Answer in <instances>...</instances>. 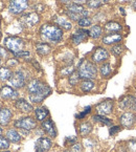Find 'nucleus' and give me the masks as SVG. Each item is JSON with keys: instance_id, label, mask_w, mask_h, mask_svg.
<instances>
[{"instance_id": "nucleus-1", "label": "nucleus", "mask_w": 136, "mask_h": 152, "mask_svg": "<svg viewBox=\"0 0 136 152\" xmlns=\"http://www.w3.org/2000/svg\"><path fill=\"white\" fill-rule=\"evenodd\" d=\"M63 29L59 25L45 23L40 27V36L49 43H59L63 39Z\"/></svg>"}, {"instance_id": "nucleus-2", "label": "nucleus", "mask_w": 136, "mask_h": 152, "mask_svg": "<svg viewBox=\"0 0 136 152\" xmlns=\"http://www.w3.org/2000/svg\"><path fill=\"white\" fill-rule=\"evenodd\" d=\"M78 74L83 80H93L97 76V67L95 63L88 60H82L79 64Z\"/></svg>"}, {"instance_id": "nucleus-3", "label": "nucleus", "mask_w": 136, "mask_h": 152, "mask_svg": "<svg viewBox=\"0 0 136 152\" xmlns=\"http://www.w3.org/2000/svg\"><path fill=\"white\" fill-rule=\"evenodd\" d=\"M66 15H67V17L71 19L72 21H76V22H78L81 18L88 17L89 12L85 9L83 5L76 4V3H71V4L67 5Z\"/></svg>"}, {"instance_id": "nucleus-4", "label": "nucleus", "mask_w": 136, "mask_h": 152, "mask_svg": "<svg viewBox=\"0 0 136 152\" xmlns=\"http://www.w3.org/2000/svg\"><path fill=\"white\" fill-rule=\"evenodd\" d=\"M3 42H4L5 47H7L11 53H13V54L21 52L25 45L23 39H21L20 37H16V36L7 37Z\"/></svg>"}, {"instance_id": "nucleus-5", "label": "nucleus", "mask_w": 136, "mask_h": 152, "mask_svg": "<svg viewBox=\"0 0 136 152\" xmlns=\"http://www.w3.org/2000/svg\"><path fill=\"white\" fill-rule=\"evenodd\" d=\"M28 7V0H9V12L13 15L22 14Z\"/></svg>"}, {"instance_id": "nucleus-6", "label": "nucleus", "mask_w": 136, "mask_h": 152, "mask_svg": "<svg viewBox=\"0 0 136 152\" xmlns=\"http://www.w3.org/2000/svg\"><path fill=\"white\" fill-rule=\"evenodd\" d=\"M14 125L17 128L29 131V130H33L37 127V122L31 116H24V118H20L17 121H15Z\"/></svg>"}, {"instance_id": "nucleus-7", "label": "nucleus", "mask_w": 136, "mask_h": 152, "mask_svg": "<svg viewBox=\"0 0 136 152\" xmlns=\"http://www.w3.org/2000/svg\"><path fill=\"white\" fill-rule=\"evenodd\" d=\"M9 86H12L15 89H19V88L24 87L25 85V76L24 72L22 70H17V72H13L11 79L9 80Z\"/></svg>"}, {"instance_id": "nucleus-8", "label": "nucleus", "mask_w": 136, "mask_h": 152, "mask_svg": "<svg viewBox=\"0 0 136 152\" xmlns=\"http://www.w3.org/2000/svg\"><path fill=\"white\" fill-rule=\"evenodd\" d=\"M109 58V53L106 48L102 46H97L92 53L91 56V60L93 61L95 64H98V63H103L104 61H106Z\"/></svg>"}, {"instance_id": "nucleus-9", "label": "nucleus", "mask_w": 136, "mask_h": 152, "mask_svg": "<svg viewBox=\"0 0 136 152\" xmlns=\"http://www.w3.org/2000/svg\"><path fill=\"white\" fill-rule=\"evenodd\" d=\"M47 87H49L48 85H46L44 82H42L41 80L38 79H33L31 82L27 84V91L29 94H37V92H40L45 90Z\"/></svg>"}, {"instance_id": "nucleus-10", "label": "nucleus", "mask_w": 136, "mask_h": 152, "mask_svg": "<svg viewBox=\"0 0 136 152\" xmlns=\"http://www.w3.org/2000/svg\"><path fill=\"white\" fill-rule=\"evenodd\" d=\"M21 22L27 27H33L40 22V15L38 13H28L22 16Z\"/></svg>"}, {"instance_id": "nucleus-11", "label": "nucleus", "mask_w": 136, "mask_h": 152, "mask_svg": "<svg viewBox=\"0 0 136 152\" xmlns=\"http://www.w3.org/2000/svg\"><path fill=\"white\" fill-rule=\"evenodd\" d=\"M88 37H89V31H88V29L79 28L78 31L72 35L70 39H71V42L73 43V44L78 45L87 40Z\"/></svg>"}, {"instance_id": "nucleus-12", "label": "nucleus", "mask_w": 136, "mask_h": 152, "mask_svg": "<svg viewBox=\"0 0 136 152\" xmlns=\"http://www.w3.org/2000/svg\"><path fill=\"white\" fill-rule=\"evenodd\" d=\"M112 110H113V102L111 100L103 101L96 105V111L100 115H108L111 113Z\"/></svg>"}, {"instance_id": "nucleus-13", "label": "nucleus", "mask_w": 136, "mask_h": 152, "mask_svg": "<svg viewBox=\"0 0 136 152\" xmlns=\"http://www.w3.org/2000/svg\"><path fill=\"white\" fill-rule=\"evenodd\" d=\"M121 41H123V36L119 33H110L102 38V42L105 45H115Z\"/></svg>"}, {"instance_id": "nucleus-14", "label": "nucleus", "mask_w": 136, "mask_h": 152, "mask_svg": "<svg viewBox=\"0 0 136 152\" xmlns=\"http://www.w3.org/2000/svg\"><path fill=\"white\" fill-rule=\"evenodd\" d=\"M52 146V142L47 137H41L36 142L35 149L36 152H47Z\"/></svg>"}, {"instance_id": "nucleus-15", "label": "nucleus", "mask_w": 136, "mask_h": 152, "mask_svg": "<svg viewBox=\"0 0 136 152\" xmlns=\"http://www.w3.org/2000/svg\"><path fill=\"white\" fill-rule=\"evenodd\" d=\"M0 96L4 100H14L18 96V92L12 86H3L0 88Z\"/></svg>"}, {"instance_id": "nucleus-16", "label": "nucleus", "mask_w": 136, "mask_h": 152, "mask_svg": "<svg viewBox=\"0 0 136 152\" xmlns=\"http://www.w3.org/2000/svg\"><path fill=\"white\" fill-rule=\"evenodd\" d=\"M41 127H42V129L44 130L45 133L48 134L50 137H57L56 126H55L54 122H52L50 119H47L46 121H43Z\"/></svg>"}, {"instance_id": "nucleus-17", "label": "nucleus", "mask_w": 136, "mask_h": 152, "mask_svg": "<svg viewBox=\"0 0 136 152\" xmlns=\"http://www.w3.org/2000/svg\"><path fill=\"white\" fill-rule=\"evenodd\" d=\"M119 122H121V125L123 127L131 128L135 122V116L132 112H125L119 116Z\"/></svg>"}, {"instance_id": "nucleus-18", "label": "nucleus", "mask_w": 136, "mask_h": 152, "mask_svg": "<svg viewBox=\"0 0 136 152\" xmlns=\"http://www.w3.org/2000/svg\"><path fill=\"white\" fill-rule=\"evenodd\" d=\"M50 92H52V88L47 87L46 89L43 90V91L29 94V100H31V102H33V103H41L45 98H47V96L50 94Z\"/></svg>"}, {"instance_id": "nucleus-19", "label": "nucleus", "mask_w": 136, "mask_h": 152, "mask_svg": "<svg viewBox=\"0 0 136 152\" xmlns=\"http://www.w3.org/2000/svg\"><path fill=\"white\" fill-rule=\"evenodd\" d=\"M54 21L57 25L61 27L62 29H65V31H70L72 28V24L69 20L63 16H56L54 18Z\"/></svg>"}, {"instance_id": "nucleus-20", "label": "nucleus", "mask_w": 136, "mask_h": 152, "mask_svg": "<svg viewBox=\"0 0 136 152\" xmlns=\"http://www.w3.org/2000/svg\"><path fill=\"white\" fill-rule=\"evenodd\" d=\"M35 48H36V52L40 56H47L48 54H50L52 52V46L46 42H40L37 43L35 45Z\"/></svg>"}, {"instance_id": "nucleus-21", "label": "nucleus", "mask_w": 136, "mask_h": 152, "mask_svg": "<svg viewBox=\"0 0 136 152\" xmlns=\"http://www.w3.org/2000/svg\"><path fill=\"white\" fill-rule=\"evenodd\" d=\"M12 118V111L9 108H1L0 109V125L7 126L9 123Z\"/></svg>"}, {"instance_id": "nucleus-22", "label": "nucleus", "mask_w": 136, "mask_h": 152, "mask_svg": "<svg viewBox=\"0 0 136 152\" xmlns=\"http://www.w3.org/2000/svg\"><path fill=\"white\" fill-rule=\"evenodd\" d=\"M105 31L108 33H118L123 29V25L116 21H109L105 24Z\"/></svg>"}, {"instance_id": "nucleus-23", "label": "nucleus", "mask_w": 136, "mask_h": 152, "mask_svg": "<svg viewBox=\"0 0 136 152\" xmlns=\"http://www.w3.org/2000/svg\"><path fill=\"white\" fill-rule=\"evenodd\" d=\"M16 107L18 108L19 110L23 112H31L33 111V106L31 104H29L27 101H25L24 99H20V100H17L16 102Z\"/></svg>"}, {"instance_id": "nucleus-24", "label": "nucleus", "mask_w": 136, "mask_h": 152, "mask_svg": "<svg viewBox=\"0 0 136 152\" xmlns=\"http://www.w3.org/2000/svg\"><path fill=\"white\" fill-rule=\"evenodd\" d=\"M7 139L9 140L11 143H14V144H18V143H20V141H21L20 133L15 129H9L7 130Z\"/></svg>"}, {"instance_id": "nucleus-25", "label": "nucleus", "mask_w": 136, "mask_h": 152, "mask_svg": "<svg viewBox=\"0 0 136 152\" xmlns=\"http://www.w3.org/2000/svg\"><path fill=\"white\" fill-rule=\"evenodd\" d=\"M103 35V27L98 24H95L93 26H91V28L89 29V37L91 39H98L102 37Z\"/></svg>"}, {"instance_id": "nucleus-26", "label": "nucleus", "mask_w": 136, "mask_h": 152, "mask_svg": "<svg viewBox=\"0 0 136 152\" xmlns=\"http://www.w3.org/2000/svg\"><path fill=\"white\" fill-rule=\"evenodd\" d=\"M35 114H36V119L39 122H43L49 114V111L46 107H38L35 109Z\"/></svg>"}, {"instance_id": "nucleus-27", "label": "nucleus", "mask_w": 136, "mask_h": 152, "mask_svg": "<svg viewBox=\"0 0 136 152\" xmlns=\"http://www.w3.org/2000/svg\"><path fill=\"white\" fill-rule=\"evenodd\" d=\"M134 100H135V98H134L133 96H127L119 102V106H121V108H123V109L132 108L134 104Z\"/></svg>"}, {"instance_id": "nucleus-28", "label": "nucleus", "mask_w": 136, "mask_h": 152, "mask_svg": "<svg viewBox=\"0 0 136 152\" xmlns=\"http://www.w3.org/2000/svg\"><path fill=\"white\" fill-rule=\"evenodd\" d=\"M91 131H92V125L89 122H84V123L80 124V126H79V132H80V134L82 137H86Z\"/></svg>"}, {"instance_id": "nucleus-29", "label": "nucleus", "mask_w": 136, "mask_h": 152, "mask_svg": "<svg viewBox=\"0 0 136 152\" xmlns=\"http://www.w3.org/2000/svg\"><path fill=\"white\" fill-rule=\"evenodd\" d=\"M12 75H13V72L9 69V67H0V81H9L11 79Z\"/></svg>"}, {"instance_id": "nucleus-30", "label": "nucleus", "mask_w": 136, "mask_h": 152, "mask_svg": "<svg viewBox=\"0 0 136 152\" xmlns=\"http://www.w3.org/2000/svg\"><path fill=\"white\" fill-rule=\"evenodd\" d=\"M92 119H93L94 122H96V123L103 124V125H106V126H111L112 125V121H111V120L108 119V118H106L105 115L96 114V115L92 116Z\"/></svg>"}, {"instance_id": "nucleus-31", "label": "nucleus", "mask_w": 136, "mask_h": 152, "mask_svg": "<svg viewBox=\"0 0 136 152\" xmlns=\"http://www.w3.org/2000/svg\"><path fill=\"white\" fill-rule=\"evenodd\" d=\"M100 72L103 78H108L112 72V68L110 63H104V64H102V66L100 68Z\"/></svg>"}, {"instance_id": "nucleus-32", "label": "nucleus", "mask_w": 136, "mask_h": 152, "mask_svg": "<svg viewBox=\"0 0 136 152\" xmlns=\"http://www.w3.org/2000/svg\"><path fill=\"white\" fill-rule=\"evenodd\" d=\"M94 88V83L92 80H84L81 83V89L84 92H89Z\"/></svg>"}, {"instance_id": "nucleus-33", "label": "nucleus", "mask_w": 136, "mask_h": 152, "mask_svg": "<svg viewBox=\"0 0 136 152\" xmlns=\"http://www.w3.org/2000/svg\"><path fill=\"white\" fill-rule=\"evenodd\" d=\"M87 7L89 9H92V10H95V9H98L103 5V2L100 1V0H87Z\"/></svg>"}, {"instance_id": "nucleus-34", "label": "nucleus", "mask_w": 136, "mask_h": 152, "mask_svg": "<svg viewBox=\"0 0 136 152\" xmlns=\"http://www.w3.org/2000/svg\"><path fill=\"white\" fill-rule=\"evenodd\" d=\"M92 23V20L90 18H88V17H84V18H81L80 20L78 21V24L79 26H81L82 28H84V27H88L90 26Z\"/></svg>"}, {"instance_id": "nucleus-35", "label": "nucleus", "mask_w": 136, "mask_h": 152, "mask_svg": "<svg viewBox=\"0 0 136 152\" xmlns=\"http://www.w3.org/2000/svg\"><path fill=\"white\" fill-rule=\"evenodd\" d=\"M80 76H79L78 72H72L71 75L69 76V83L71 86H76V84L79 83V81H80Z\"/></svg>"}, {"instance_id": "nucleus-36", "label": "nucleus", "mask_w": 136, "mask_h": 152, "mask_svg": "<svg viewBox=\"0 0 136 152\" xmlns=\"http://www.w3.org/2000/svg\"><path fill=\"white\" fill-rule=\"evenodd\" d=\"M124 50V46L121 44H115L111 47V53L114 56H119Z\"/></svg>"}, {"instance_id": "nucleus-37", "label": "nucleus", "mask_w": 136, "mask_h": 152, "mask_svg": "<svg viewBox=\"0 0 136 152\" xmlns=\"http://www.w3.org/2000/svg\"><path fill=\"white\" fill-rule=\"evenodd\" d=\"M9 147V141L7 137H0V149L1 150H5Z\"/></svg>"}, {"instance_id": "nucleus-38", "label": "nucleus", "mask_w": 136, "mask_h": 152, "mask_svg": "<svg viewBox=\"0 0 136 152\" xmlns=\"http://www.w3.org/2000/svg\"><path fill=\"white\" fill-rule=\"evenodd\" d=\"M72 72H74V68H73V66L65 67V68H63V69L61 70V74H62L63 76H70V75H71Z\"/></svg>"}, {"instance_id": "nucleus-39", "label": "nucleus", "mask_w": 136, "mask_h": 152, "mask_svg": "<svg viewBox=\"0 0 136 152\" xmlns=\"http://www.w3.org/2000/svg\"><path fill=\"white\" fill-rule=\"evenodd\" d=\"M14 56L16 57V58H23V59H27L31 57V53L29 52H23V50H21V52L19 53H16V54H14Z\"/></svg>"}, {"instance_id": "nucleus-40", "label": "nucleus", "mask_w": 136, "mask_h": 152, "mask_svg": "<svg viewBox=\"0 0 136 152\" xmlns=\"http://www.w3.org/2000/svg\"><path fill=\"white\" fill-rule=\"evenodd\" d=\"M70 151H72V152H82V145L76 142V144H73V145L70 147Z\"/></svg>"}, {"instance_id": "nucleus-41", "label": "nucleus", "mask_w": 136, "mask_h": 152, "mask_svg": "<svg viewBox=\"0 0 136 152\" xmlns=\"http://www.w3.org/2000/svg\"><path fill=\"white\" fill-rule=\"evenodd\" d=\"M91 111V107H90V106H88V107H86L84 109V111L83 112H81L80 114H78V115H76V119H79V120H81V119H83V118H84L85 115H86V114H88L89 113V112Z\"/></svg>"}, {"instance_id": "nucleus-42", "label": "nucleus", "mask_w": 136, "mask_h": 152, "mask_svg": "<svg viewBox=\"0 0 136 152\" xmlns=\"http://www.w3.org/2000/svg\"><path fill=\"white\" fill-rule=\"evenodd\" d=\"M121 130V126H113V127L110 128V135H116Z\"/></svg>"}, {"instance_id": "nucleus-43", "label": "nucleus", "mask_w": 136, "mask_h": 152, "mask_svg": "<svg viewBox=\"0 0 136 152\" xmlns=\"http://www.w3.org/2000/svg\"><path fill=\"white\" fill-rule=\"evenodd\" d=\"M76 141H78V139H76V137H66V140H65V145H73V144L76 143Z\"/></svg>"}, {"instance_id": "nucleus-44", "label": "nucleus", "mask_w": 136, "mask_h": 152, "mask_svg": "<svg viewBox=\"0 0 136 152\" xmlns=\"http://www.w3.org/2000/svg\"><path fill=\"white\" fill-rule=\"evenodd\" d=\"M129 149L132 152H136V140H132L129 142Z\"/></svg>"}, {"instance_id": "nucleus-45", "label": "nucleus", "mask_w": 136, "mask_h": 152, "mask_svg": "<svg viewBox=\"0 0 136 152\" xmlns=\"http://www.w3.org/2000/svg\"><path fill=\"white\" fill-rule=\"evenodd\" d=\"M7 52L4 47L0 46V58H7Z\"/></svg>"}, {"instance_id": "nucleus-46", "label": "nucleus", "mask_w": 136, "mask_h": 152, "mask_svg": "<svg viewBox=\"0 0 136 152\" xmlns=\"http://www.w3.org/2000/svg\"><path fill=\"white\" fill-rule=\"evenodd\" d=\"M33 9L36 10V12H43L45 10V5H43V4H36L35 7H33Z\"/></svg>"}, {"instance_id": "nucleus-47", "label": "nucleus", "mask_w": 136, "mask_h": 152, "mask_svg": "<svg viewBox=\"0 0 136 152\" xmlns=\"http://www.w3.org/2000/svg\"><path fill=\"white\" fill-rule=\"evenodd\" d=\"M73 3L83 5L84 3H87V0H73Z\"/></svg>"}, {"instance_id": "nucleus-48", "label": "nucleus", "mask_w": 136, "mask_h": 152, "mask_svg": "<svg viewBox=\"0 0 136 152\" xmlns=\"http://www.w3.org/2000/svg\"><path fill=\"white\" fill-rule=\"evenodd\" d=\"M12 61H9V65H17L18 64V62L16 61V59H11Z\"/></svg>"}, {"instance_id": "nucleus-49", "label": "nucleus", "mask_w": 136, "mask_h": 152, "mask_svg": "<svg viewBox=\"0 0 136 152\" xmlns=\"http://www.w3.org/2000/svg\"><path fill=\"white\" fill-rule=\"evenodd\" d=\"M58 1H59V2H61V3H64V4H68L71 0H58Z\"/></svg>"}, {"instance_id": "nucleus-50", "label": "nucleus", "mask_w": 136, "mask_h": 152, "mask_svg": "<svg viewBox=\"0 0 136 152\" xmlns=\"http://www.w3.org/2000/svg\"><path fill=\"white\" fill-rule=\"evenodd\" d=\"M132 109L136 110V98H135V100H134V104H133V107H132Z\"/></svg>"}, {"instance_id": "nucleus-51", "label": "nucleus", "mask_w": 136, "mask_h": 152, "mask_svg": "<svg viewBox=\"0 0 136 152\" xmlns=\"http://www.w3.org/2000/svg\"><path fill=\"white\" fill-rule=\"evenodd\" d=\"M121 14H124V15H125V14H126V13H125V11H124L123 7H121Z\"/></svg>"}, {"instance_id": "nucleus-52", "label": "nucleus", "mask_w": 136, "mask_h": 152, "mask_svg": "<svg viewBox=\"0 0 136 152\" xmlns=\"http://www.w3.org/2000/svg\"><path fill=\"white\" fill-rule=\"evenodd\" d=\"M1 135H2V128L0 127V137H1Z\"/></svg>"}, {"instance_id": "nucleus-53", "label": "nucleus", "mask_w": 136, "mask_h": 152, "mask_svg": "<svg viewBox=\"0 0 136 152\" xmlns=\"http://www.w3.org/2000/svg\"><path fill=\"white\" fill-rule=\"evenodd\" d=\"M104 2H110V1H111V0H103Z\"/></svg>"}, {"instance_id": "nucleus-54", "label": "nucleus", "mask_w": 136, "mask_h": 152, "mask_svg": "<svg viewBox=\"0 0 136 152\" xmlns=\"http://www.w3.org/2000/svg\"><path fill=\"white\" fill-rule=\"evenodd\" d=\"M64 152H72V151H70V150H65Z\"/></svg>"}, {"instance_id": "nucleus-55", "label": "nucleus", "mask_w": 136, "mask_h": 152, "mask_svg": "<svg viewBox=\"0 0 136 152\" xmlns=\"http://www.w3.org/2000/svg\"><path fill=\"white\" fill-rule=\"evenodd\" d=\"M3 152H9V151H3Z\"/></svg>"}, {"instance_id": "nucleus-56", "label": "nucleus", "mask_w": 136, "mask_h": 152, "mask_svg": "<svg viewBox=\"0 0 136 152\" xmlns=\"http://www.w3.org/2000/svg\"><path fill=\"white\" fill-rule=\"evenodd\" d=\"M0 62H1V58H0Z\"/></svg>"}, {"instance_id": "nucleus-57", "label": "nucleus", "mask_w": 136, "mask_h": 152, "mask_svg": "<svg viewBox=\"0 0 136 152\" xmlns=\"http://www.w3.org/2000/svg\"><path fill=\"white\" fill-rule=\"evenodd\" d=\"M135 121H136V115H135Z\"/></svg>"}, {"instance_id": "nucleus-58", "label": "nucleus", "mask_w": 136, "mask_h": 152, "mask_svg": "<svg viewBox=\"0 0 136 152\" xmlns=\"http://www.w3.org/2000/svg\"><path fill=\"white\" fill-rule=\"evenodd\" d=\"M0 109H1V108H0Z\"/></svg>"}]
</instances>
